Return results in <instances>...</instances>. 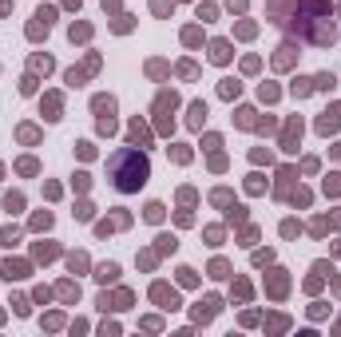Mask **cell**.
<instances>
[{
  "label": "cell",
  "instance_id": "6da1fadb",
  "mask_svg": "<svg viewBox=\"0 0 341 337\" xmlns=\"http://www.w3.org/2000/svg\"><path fill=\"white\" fill-rule=\"evenodd\" d=\"M108 170H112V182L123 190V194L139 190V186L151 178V163H147V155H143V151H135V147L115 151L112 163H108Z\"/></svg>",
  "mask_w": 341,
  "mask_h": 337
},
{
  "label": "cell",
  "instance_id": "7a4b0ae2",
  "mask_svg": "<svg viewBox=\"0 0 341 337\" xmlns=\"http://www.w3.org/2000/svg\"><path fill=\"white\" fill-rule=\"evenodd\" d=\"M174 108H178V96H174V92H163V96L155 100V112H159V131H163V135L170 131V115H167V112H174Z\"/></svg>",
  "mask_w": 341,
  "mask_h": 337
},
{
  "label": "cell",
  "instance_id": "3957f363",
  "mask_svg": "<svg viewBox=\"0 0 341 337\" xmlns=\"http://www.w3.org/2000/svg\"><path fill=\"white\" fill-rule=\"evenodd\" d=\"M151 298H155L163 310H178V294H174L170 286H163V282H155V286H151Z\"/></svg>",
  "mask_w": 341,
  "mask_h": 337
},
{
  "label": "cell",
  "instance_id": "277c9868",
  "mask_svg": "<svg viewBox=\"0 0 341 337\" xmlns=\"http://www.w3.org/2000/svg\"><path fill=\"white\" fill-rule=\"evenodd\" d=\"M298 139H302V119H290L282 135V151H298Z\"/></svg>",
  "mask_w": 341,
  "mask_h": 337
},
{
  "label": "cell",
  "instance_id": "5b68a950",
  "mask_svg": "<svg viewBox=\"0 0 341 337\" xmlns=\"http://www.w3.org/2000/svg\"><path fill=\"white\" fill-rule=\"evenodd\" d=\"M218 306H222V302H218L214 294H210V298H202V302H198V310H194V322H210V318L218 314Z\"/></svg>",
  "mask_w": 341,
  "mask_h": 337
},
{
  "label": "cell",
  "instance_id": "8992f818",
  "mask_svg": "<svg viewBox=\"0 0 341 337\" xmlns=\"http://www.w3.org/2000/svg\"><path fill=\"white\" fill-rule=\"evenodd\" d=\"M338 127H341V108H334V112H326L322 119H318V131H322V135L338 131Z\"/></svg>",
  "mask_w": 341,
  "mask_h": 337
},
{
  "label": "cell",
  "instance_id": "52a82bcc",
  "mask_svg": "<svg viewBox=\"0 0 341 337\" xmlns=\"http://www.w3.org/2000/svg\"><path fill=\"white\" fill-rule=\"evenodd\" d=\"M230 56H234L230 52V40H210V60L214 64H230Z\"/></svg>",
  "mask_w": 341,
  "mask_h": 337
},
{
  "label": "cell",
  "instance_id": "ba28073f",
  "mask_svg": "<svg viewBox=\"0 0 341 337\" xmlns=\"http://www.w3.org/2000/svg\"><path fill=\"white\" fill-rule=\"evenodd\" d=\"M186 123H190L194 131L206 123V104H202V100H194V104H190V115H186Z\"/></svg>",
  "mask_w": 341,
  "mask_h": 337
},
{
  "label": "cell",
  "instance_id": "9c48e42d",
  "mask_svg": "<svg viewBox=\"0 0 341 337\" xmlns=\"http://www.w3.org/2000/svg\"><path fill=\"white\" fill-rule=\"evenodd\" d=\"M92 112L100 115V119H104V115H112L115 112V100H112V96H96V100H92Z\"/></svg>",
  "mask_w": 341,
  "mask_h": 337
},
{
  "label": "cell",
  "instance_id": "30bf717a",
  "mask_svg": "<svg viewBox=\"0 0 341 337\" xmlns=\"http://www.w3.org/2000/svg\"><path fill=\"white\" fill-rule=\"evenodd\" d=\"M238 92H242L238 80H222V84H218V96H222V100H238Z\"/></svg>",
  "mask_w": 341,
  "mask_h": 337
},
{
  "label": "cell",
  "instance_id": "8fae6325",
  "mask_svg": "<svg viewBox=\"0 0 341 337\" xmlns=\"http://www.w3.org/2000/svg\"><path fill=\"white\" fill-rule=\"evenodd\" d=\"M163 214H167V210H163V202H147V210H143V218H147V222H163Z\"/></svg>",
  "mask_w": 341,
  "mask_h": 337
},
{
  "label": "cell",
  "instance_id": "7c38bea8",
  "mask_svg": "<svg viewBox=\"0 0 341 337\" xmlns=\"http://www.w3.org/2000/svg\"><path fill=\"white\" fill-rule=\"evenodd\" d=\"M0 270H4V278H24V274H28V266H24V262H4Z\"/></svg>",
  "mask_w": 341,
  "mask_h": 337
},
{
  "label": "cell",
  "instance_id": "4fadbf2b",
  "mask_svg": "<svg viewBox=\"0 0 341 337\" xmlns=\"http://www.w3.org/2000/svg\"><path fill=\"white\" fill-rule=\"evenodd\" d=\"M40 108H44V119H60V96H44V104H40Z\"/></svg>",
  "mask_w": 341,
  "mask_h": 337
},
{
  "label": "cell",
  "instance_id": "5bb4252c",
  "mask_svg": "<svg viewBox=\"0 0 341 337\" xmlns=\"http://www.w3.org/2000/svg\"><path fill=\"white\" fill-rule=\"evenodd\" d=\"M96 278H100V282H115V278H119V266H115V262H104V266L96 270Z\"/></svg>",
  "mask_w": 341,
  "mask_h": 337
},
{
  "label": "cell",
  "instance_id": "9a60e30c",
  "mask_svg": "<svg viewBox=\"0 0 341 337\" xmlns=\"http://www.w3.org/2000/svg\"><path fill=\"white\" fill-rule=\"evenodd\" d=\"M56 294L64 298V302H76V298H80V286H76V282H60Z\"/></svg>",
  "mask_w": 341,
  "mask_h": 337
},
{
  "label": "cell",
  "instance_id": "2e32d148",
  "mask_svg": "<svg viewBox=\"0 0 341 337\" xmlns=\"http://www.w3.org/2000/svg\"><path fill=\"white\" fill-rule=\"evenodd\" d=\"M274 64H278V68H290V64H294V44H282L278 56H274Z\"/></svg>",
  "mask_w": 341,
  "mask_h": 337
},
{
  "label": "cell",
  "instance_id": "e0dca14e",
  "mask_svg": "<svg viewBox=\"0 0 341 337\" xmlns=\"http://www.w3.org/2000/svg\"><path fill=\"white\" fill-rule=\"evenodd\" d=\"M170 159H174V163H190V147H182V143H170Z\"/></svg>",
  "mask_w": 341,
  "mask_h": 337
},
{
  "label": "cell",
  "instance_id": "ac0fdd59",
  "mask_svg": "<svg viewBox=\"0 0 341 337\" xmlns=\"http://www.w3.org/2000/svg\"><path fill=\"white\" fill-rule=\"evenodd\" d=\"M4 210H12V214H16V210H24V194H16V190H12V194H4Z\"/></svg>",
  "mask_w": 341,
  "mask_h": 337
},
{
  "label": "cell",
  "instance_id": "d6986e66",
  "mask_svg": "<svg viewBox=\"0 0 341 337\" xmlns=\"http://www.w3.org/2000/svg\"><path fill=\"white\" fill-rule=\"evenodd\" d=\"M270 294H274V298H282V294H286V274H282V270H274V278H270Z\"/></svg>",
  "mask_w": 341,
  "mask_h": 337
},
{
  "label": "cell",
  "instance_id": "ffe728a7",
  "mask_svg": "<svg viewBox=\"0 0 341 337\" xmlns=\"http://www.w3.org/2000/svg\"><path fill=\"white\" fill-rule=\"evenodd\" d=\"M52 68H56V64H52V56H32V72H44V76H48Z\"/></svg>",
  "mask_w": 341,
  "mask_h": 337
},
{
  "label": "cell",
  "instance_id": "44dd1931",
  "mask_svg": "<svg viewBox=\"0 0 341 337\" xmlns=\"http://www.w3.org/2000/svg\"><path fill=\"white\" fill-rule=\"evenodd\" d=\"M68 36H72V44H76V40H88V36H92V28H88V24H72V28H68Z\"/></svg>",
  "mask_w": 341,
  "mask_h": 337
},
{
  "label": "cell",
  "instance_id": "7402d4cb",
  "mask_svg": "<svg viewBox=\"0 0 341 337\" xmlns=\"http://www.w3.org/2000/svg\"><path fill=\"white\" fill-rule=\"evenodd\" d=\"M290 92L302 100V96H310V92H314V80H294V88H290Z\"/></svg>",
  "mask_w": 341,
  "mask_h": 337
},
{
  "label": "cell",
  "instance_id": "603a6c76",
  "mask_svg": "<svg viewBox=\"0 0 341 337\" xmlns=\"http://www.w3.org/2000/svg\"><path fill=\"white\" fill-rule=\"evenodd\" d=\"M258 100H262V104H274V100H278V88H274V84H262V88H258Z\"/></svg>",
  "mask_w": 341,
  "mask_h": 337
},
{
  "label": "cell",
  "instance_id": "cb8c5ba5",
  "mask_svg": "<svg viewBox=\"0 0 341 337\" xmlns=\"http://www.w3.org/2000/svg\"><path fill=\"white\" fill-rule=\"evenodd\" d=\"M334 84H338V80H334L330 72H322V76L314 80V88H322V92H334Z\"/></svg>",
  "mask_w": 341,
  "mask_h": 337
},
{
  "label": "cell",
  "instance_id": "d4e9b609",
  "mask_svg": "<svg viewBox=\"0 0 341 337\" xmlns=\"http://www.w3.org/2000/svg\"><path fill=\"white\" fill-rule=\"evenodd\" d=\"M246 190H250V194H262V190H266L262 174H250V178H246Z\"/></svg>",
  "mask_w": 341,
  "mask_h": 337
},
{
  "label": "cell",
  "instance_id": "484cf974",
  "mask_svg": "<svg viewBox=\"0 0 341 337\" xmlns=\"http://www.w3.org/2000/svg\"><path fill=\"white\" fill-rule=\"evenodd\" d=\"M226 274H230V266L222 258H214V262H210V278H226Z\"/></svg>",
  "mask_w": 341,
  "mask_h": 337
},
{
  "label": "cell",
  "instance_id": "4316f807",
  "mask_svg": "<svg viewBox=\"0 0 341 337\" xmlns=\"http://www.w3.org/2000/svg\"><path fill=\"white\" fill-rule=\"evenodd\" d=\"M170 8H174V0H151V12L155 16H167Z\"/></svg>",
  "mask_w": 341,
  "mask_h": 337
},
{
  "label": "cell",
  "instance_id": "83f0119b",
  "mask_svg": "<svg viewBox=\"0 0 341 337\" xmlns=\"http://www.w3.org/2000/svg\"><path fill=\"white\" fill-rule=\"evenodd\" d=\"M238 127H254V112L250 108H238V119H234Z\"/></svg>",
  "mask_w": 341,
  "mask_h": 337
},
{
  "label": "cell",
  "instance_id": "f1b7e54d",
  "mask_svg": "<svg viewBox=\"0 0 341 337\" xmlns=\"http://www.w3.org/2000/svg\"><path fill=\"white\" fill-rule=\"evenodd\" d=\"M155 242H159V254H170V250H174V246H178V242H174V238H170V234H159V238H155Z\"/></svg>",
  "mask_w": 341,
  "mask_h": 337
},
{
  "label": "cell",
  "instance_id": "f546056e",
  "mask_svg": "<svg viewBox=\"0 0 341 337\" xmlns=\"http://www.w3.org/2000/svg\"><path fill=\"white\" fill-rule=\"evenodd\" d=\"M182 44H190V48L202 44V32H198V28H186V32H182Z\"/></svg>",
  "mask_w": 341,
  "mask_h": 337
},
{
  "label": "cell",
  "instance_id": "4dcf8cb0",
  "mask_svg": "<svg viewBox=\"0 0 341 337\" xmlns=\"http://www.w3.org/2000/svg\"><path fill=\"white\" fill-rule=\"evenodd\" d=\"M131 139H135V143H147V127H143V123H139V119H135V123H131Z\"/></svg>",
  "mask_w": 341,
  "mask_h": 337
},
{
  "label": "cell",
  "instance_id": "1f68e13d",
  "mask_svg": "<svg viewBox=\"0 0 341 337\" xmlns=\"http://www.w3.org/2000/svg\"><path fill=\"white\" fill-rule=\"evenodd\" d=\"M48 226H52V214H48V210H44V214H36V218H32V230H48Z\"/></svg>",
  "mask_w": 341,
  "mask_h": 337
},
{
  "label": "cell",
  "instance_id": "d6a6232c",
  "mask_svg": "<svg viewBox=\"0 0 341 337\" xmlns=\"http://www.w3.org/2000/svg\"><path fill=\"white\" fill-rule=\"evenodd\" d=\"M178 282H182V286H194V282H198V274H194L190 266H182V270H178Z\"/></svg>",
  "mask_w": 341,
  "mask_h": 337
},
{
  "label": "cell",
  "instance_id": "836d02e7",
  "mask_svg": "<svg viewBox=\"0 0 341 337\" xmlns=\"http://www.w3.org/2000/svg\"><path fill=\"white\" fill-rule=\"evenodd\" d=\"M326 194H341V174H330L326 178Z\"/></svg>",
  "mask_w": 341,
  "mask_h": 337
},
{
  "label": "cell",
  "instance_id": "e575fe53",
  "mask_svg": "<svg viewBox=\"0 0 341 337\" xmlns=\"http://www.w3.org/2000/svg\"><path fill=\"white\" fill-rule=\"evenodd\" d=\"M16 170H20V174H36V159H20V163H16Z\"/></svg>",
  "mask_w": 341,
  "mask_h": 337
},
{
  "label": "cell",
  "instance_id": "d590c367",
  "mask_svg": "<svg viewBox=\"0 0 341 337\" xmlns=\"http://www.w3.org/2000/svg\"><path fill=\"white\" fill-rule=\"evenodd\" d=\"M214 16H218L214 4H198V20H214Z\"/></svg>",
  "mask_w": 341,
  "mask_h": 337
},
{
  "label": "cell",
  "instance_id": "8d00e7d4",
  "mask_svg": "<svg viewBox=\"0 0 341 337\" xmlns=\"http://www.w3.org/2000/svg\"><path fill=\"white\" fill-rule=\"evenodd\" d=\"M290 202H294V206H310V190H294Z\"/></svg>",
  "mask_w": 341,
  "mask_h": 337
},
{
  "label": "cell",
  "instance_id": "74e56055",
  "mask_svg": "<svg viewBox=\"0 0 341 337\" xmlns=\"http://www.w3.org/2000/svg\"><path fill=\"white\" fill-rule=\"evenodd\" d=\"M16 238H20V230H16V226H8V230H0V242H4V246H12Z\"/></svg>",
  "mask_w": 341,
  "mask_h": 337
},
{
  "label": "cell",
  "instance_id": "f35d334b",
  "mask_svg": "<svg viewBox=\"0 0 341 337\" xmlns=\"http://www.w3.org/2000/svg\"><path fill=\"white\" fill-rule=\"evenodd\" d=\"M210 202H214V206H230V190H214Z\"/></svg>",
  "mask_w": 341,
  "mask_h": 337
},
{
  "label": "cell",
  "instance_id": "ab89813d",
  "mask_svg": "<svg viewBox=\"0 0 341 337\" xmlns=\"http://www.w3.org/2000/svg\"><path fill=\"white\" fill-rule=\"evenodd\" d=\"M298 230H302V226L294 222V218H286V222H282V234H286V238H294V234H298Z\"/></svg>",
  "mask_w": 341,
  "mask_h": 337
},
{
  "label": "cell",
  "instance_id": "60d3db41",
  "mask_svg": "<svg viewBox=\"0 0 341 337\" xmlns=\"http://www.w3.org/2000/svg\"><path fill=\"white\" fill-rule=\"evenodd\" d=\"M20 92H24V96H32V92H36V76H24V84H20Z\"/></svg>",
  "mask_w": 341,
  "mask_h": 337
},
{
  "label": "cell",
  "instance_id": "b9f144b4",
  "mask_svg": "<svg viewBox=\"0 0 341 337\" xmlns=\"http://www.w3.org/2000/svg\"><path fill=\"white\" fill-rule=\"evenodd\" d=\"M20 139H24V143H36V127L24 123V127H20Z\"/></svg>",
  "mask_w": 341,
  "mask_h": 337
},
{
  "label": "cell",
  "instance_id": "7bdbcfd3",
  "mask_svg": "<svg viewBox=\"0 0 341 337\" xmlns=\"http://www.w3.org/2000/svg\"><path fill=\"white\" fill-rule=\"evenodd\" d=\"M76 151H80V159H92V155H96V147H92V143H76Z\"/></svg>",
  "mask_w": 341,
  "mask_h": 337
},
{
  "label": "cell",
  "instance_id": "ee69618b",
  "mask_svg": "<svg viewBox=\"0 0 341 337\" xmlns=\"http://www.w3.org/2000/svg\"><path fill=\"white\" fill-rule=\"evenodd\" d=\"M76 218H84V222H88V218H92V202H80V206H76Z\"/></svg>",
  "mask_w": 341,
  "mask_h": 337
},
{
  "label": "cell",
  "instance_id": "f6af8a7d",
  "mask_svg": "<svg viewBox=\"0 0 341 337\" xmlns=\"http://www.w3.org/2000/svg\"><path fill=\"white\" fill-rule=\"evenodd\" d=\"M206 242H210V246H218V242H222V230H218V226H210V230H206Z\"/></svg>",
  "mask_w": 341,
  "mask_h": 337
},
{
  "label": "cell",
  "instance_id": "bcb514c9",
  "mask_svg": "<svg viewBox=\"0 0 341 337\" xmlns=\"http://www.w3.org/2000/svg\"><path fill=\"white\" fill-rule=\"evenodd\" d=\"M36 258H44V262L56 258V246H36Z\"/></svg>",
  "mask_w": 341,
  "mask_h": 337
},
{
  "label": "cell",
  "instance_id": "7dc6e473",
  "mask_svg": "<svg viewBox=\"0 0 341 337\" xmlns=\"http://www.w3.org/2000/svg\"><path fill=\"white\" fill-rule=\"evenodd\" d=\"M68 266H72V270H84V266H88V258H84V254H72V258H68Z\"/></svg>",
  "mask_w": 341,
  "mask_h": 337
},
{
  "label": "cell",
  "instance_id": "c3c4849f",
  "mask_svg": "<svg viewBox=\"0 0 341 337\" xmlns=\"http://www.w3.org/2000/svg\"><path fill=\"white\" fill-rule=\"evenodd\" d=\"M238 36H246V40H250V36H254V24H250V20H242V24H238Z\"/></svg>",
  "mask_w": 341,
  "mask_h": 337
},
{
  "label": "cell",
  "instance_id": "681fc988",
  "mask_svg": "<svg viewBox=\"0 0 341 337\" xmlns=\"http://www.w3.org/2000/svg\"><path fill=\"white\" fill-rule=\"evenodd\" d=\"M178 76H186V80H190V76H194V64H190V60H182V64H178Z\"/></svg>",
  "mask_w": 341,
  "mask_h": 337
},
{
  "label": "cell",
  "instance_id": "f907efd6",
  "mask_svg": "<svg viewBox=\"0 0 341 337\" xmlns=\"http://www.w3.org/2000/svg\"><path fill=\"white\" fill-rule=\"evenodd\" d=\"M270 258H274V254H270V250H258V254H254V266H266V262H270Z\"/></svg>",
  "mask_w": 341,
  "mask_h": 337
},
{
  "label": "cell",
  "instance_id": "816d5d0a",
  "mask_svg": "<svg viewBox=\"0 0 341 337\" xmlns=\"http://www.w3.org/2000/svg\"><path fill=\"white\" fill-rule=\"evenodd\" d=\"M230 4V12H242V8H246V0H226Z\"/></svg>",
  "mask_w": 341,
  "mask_h": 337
},
{
  "label": "cell",
  "instance_id": "f5cc1de1",
  "mask_svg": "<svg viewBox=\"0 0 341 337\" xmlns=\"http://www.w3.org/2000/svg\"><path fill=\"white\" fill-rule=\"evenodd\" d=\"M334 155H338V159H341V143H338V147H334Z\"/></svg>",
  "mask_w": 341,
  "mask_h": 337
}]
</instances>
